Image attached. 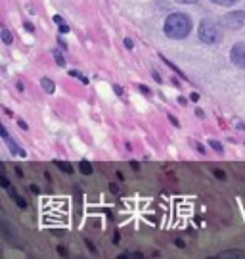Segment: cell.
I'll return each instance as SVG.
<instances>
[{
    "label": "cell",
    "instance_id": "8992f818",
    "mask_svg": "<svg viewBox=\"0 0 245 259\" xmlns=\"http://www.w3.org/2000/svg\"><path fill=\"white\" fill-rule=\"evenodd\" d=\"M40 87L44 89V93H48V94H52L56 91V84H54V81L52 79H40Z\"/></svg>",
    "mask_w": 245,
    "mask_h": 259
},
{
    "label": "cell",
    "instance_id": "7402d4cb",
    "mask_svg": "<svg viewBox=\"0 0 245 259\" xmlns=\"http://www.w3.org/2000/svg\"><path fill=\"white\" fill-rule=\"evenodd\" d=\"M130 163H132V169H134V171H136V169H140V165H138V161H130Z\"/></svg>",
    "mask_w": 245,
    "mask_h": 259
},
{
    "label": "cell",
    "instance_id": "603a6c76",
    "mask_svg": "<svg viewBox=\"0 0 245 259\" xmlns=\"http://www.w3.org/2000/svg\"><path fill=\"white\" fill-rule=\"evenodd\" d=\"M31 192H35V194H38V186H35V185L31 186Z\"/></svg>",
    "mask_w": 245,
    "mask_h": 259
},
{
    "label": "cell",
    "instance_id": "8fae6325",
    "mask_svg": "<svg viewBox=\"0 0 245 259\" xmlns=\"http://www.w3.org/2000/svg\"><path fill=\"white\" fill-rule=\"evenodd\" d=\"M241 255H243V251L234 250V251H222V253H218L217 257H241Z\"/></svg>",
    "mask_w": 245,
    "mask_h": 259
},
{
    "label": "cell",
    "instance_id": "30bf717a",
    "mask_svg": "<svg viewBox=\"0 0 245 259\" xmlns=\"http://www.w3.org/2000/svg\"><path fill=\"white\" fill-rule=\"evenodd\" d=\"M79 169H81L82 175H92V163H88V161H81Z\"/></svg>",
    "mask_w": 245,
    "mask_h": 259
},
{
    "label": "cell",
    "instance_id": "e0dca14e",
    "mask_svg": "<svg viewBox=\"0 0 245 259\" xmlns=\"http://www.w3.org/2000/svg\"><path fill=\"white\" fill-rule=\"evenodd\" d=\"M0 135H2V139L4 140L8 139V131H6V127H0Z\"/></svg>",
    "mask_w": 245,
    "mask_h": 259
},
{
    "label": "cell",
    "instance_id": "ac0fdd59",
    "mask_svg": "<svg viewBox=\"0 0 245 259\" xmlns=\"http://www.w3.org/2000/svg\"><path fill=\"white\" fill-rule=\"evenodd\" d=\"M178 4H195V2H200V0H176Z\"/></svg>",
    "mask_w": 245,
    "mask_h": 259
},
{
    "label": "cell",
    "instance_id": "44dd1931",
    "mask_svg": "<svg viewBox=\"0 0 245 259\" xmlns=\"http://www.w3.org/2000/svg\"><path fill=\"white\" fill-rule=\"evenodd\" d=\"M58 251H60V253H62V255H67V250H65V248H62V246H60V248H58Z\"/></svg>",
    "mask_w": 245,
    "mask_h": 259
},
{
    "label": "cell",
    "instance_id": "7a4b0ae2",
    "mask_svg": "<svg viewBox=\"0 0 245 259\" xmlns=\"http://www.w3.org/2000/svg\"><path fill=\"white\" fill-rule=\"evenodd\" d=\"M198 33H200V40L205 42V45H217V42H220V38H222V33H220L218 25L213 23L211 19H203L201 21Z\"/></svg>",
    "mask_w": 245,
    "mask_h": 259
},
{
    "label": "cell",
    "instance_id": "9a60e30c",
    "mask_svg": "<svg viewBox=\"0 0 245 259\" xmlns=\"http://www.w3.org/2000/svg\"><path fill=\"white\" fill-rule=\"evenodd\" d=\"M213 173H215V177H217V179H220V181H224V179H226V175H224V171H220V169H215Z\"/></svg>",
    "mask_w": 245,
    "mask_h": 259
},
{
    "label": "cell",
    "instance_id": "277c9868",
    "mask_svg": "<svg viewBox=\"0 0 245 259\" xmlns=\"http://www.w3.org/2000/svg\"><path fill=\"white\" fill-rule=\"evenodd\" d=\"M230 58H232V62H234L237 67L245 69V42L234 45V48L230 50Z\"/></svg>",
    "mask_w": 245,
    "mask_h": 259
},
{
    "label": "cell",
    "instance_id": "5bb4252c",
    "mask_svg": "<svg viewBox=\"0 0 245 259\" xmlns=\"http://www.w3.org/2000/svg\"><path fill=\"white\" fill-rule=\"evenodd\" d=\"M209 146H211V148H215V150H217L218 154H222V152H224V148H222V144H220L218 140H211V142H209Z\"/></svg>",
    "mask_w": 245,
    "mask_h": 259
},
{
    "label": "cell",
    "instance_id": "7c38bea8",
    "mask_svg": "<svg viewBox=\"0 0 245 259\" xmlns=\"http://www.w3.org/2000/svg\"><path fill=\"white\" fill-rule=\"evenodd\" d=\"M211 2H215V4H218V6H234V4H237L239 0H211Z\"/></svg>",
    "mask_w": 245,
    "mask_h": 259
},
{
    "label": "cell",
    "instance_id": "9c48e42d",
    "mask_svg": "<svg viewBox=\"0 0 245 259\" xmlns=\"http://www.w3.org/2000/svg\"><path fill=\"white\" fill-rule=\"evenodd\" d=\"M56 165H58V169L60 171H64V173H67V175H71L73 173V167L67 163V161H56Z\"/></svg>",
    "mask_w": 245,
    "mask_h": 259
},
{
    "label": "cell",
    "instance_id": "d6986e66",
    "mask_svg": "<svg viewBox=\"0 0 245 259\" xmlns=\"http://www.w3.org/2000/svg\"><path fill=\"white\" fill-rule=\"evenodd\" d=\"M125 45H127V48H132V47H134V42H132L130 38H127V40H125Z\"/></svg>",
    "mask_w": 245,
    "mask_h": 259
},
{
    "label": "cell",
    "instance_id": "5b68a950",
    "mask_svg": "<svg viewBox=\"0 0 245 259\" xmlns=\"http://www.w3.org/2000/svg\"><path fill=\"white\" fill-rule=\"evenodd\" d=\"M8 192H10V198H12V200L21 207V209H25V207H27V202H25V200H23V198H21L14 188H8Z\"/></svg>",
    "mask_w": 245,
    "mask_h": 259
},
{
    "label": "cell",
    "instance_id": "52a82bcc",
    "mask_svg": "<svg viewBox=\"0 0 245 259\" xmlns=\"http://www.w3.org/2000/svg\"><path fill=\"white\" fill-rule=\"evenodd\" d=\"M0 35H2V42H4V45H12L14 38H12V33L8 31V27L0 29Z\"/></svg>",
    "mask_w": 245,
    "mask_h": 259
},
{
    "label": "cell",
    "instance_id": "3957f363",
    "mask_svg": "<svg viewBox=\"0 0 245 259\" xmlns=\"http://www.w3.org/2000/svg\"><path fill=\"white\" fill-rule=\"evenodd\" d=\"M224 23H226L230 29H241L245 25V12L241 10H234L224 16Z\"/></svg>",
    "mask_w": 245,
    "mask_h": 259
},
{
    "label": "cell",
    "instance_id": "ba28073f",
    "mask_svg": "<svg viewBox=\"0 0 245 259\" xmlns=\"http://www.w3.org/2000/svg\"><path fill=\"white\" fill-rule=\"evenodd\" d=\"M54 21L58 23V29H60L62 33H69V25H67V23H65V21L60 18V16H54Z\"/></svg>",
    "mask_w": 245,
    "mask_h": 259
},
{
    "label": "cell",
    "instance_id": "2e32d148",
    "mask_svg": "<svg viewBox=\"0 0 245 259\" xmlns=\"http://www.w3.org/2000/svg\"><path fill=\"white\" fill-rule=\"evenodd\" d=\"M0 185L4 186V188H10V181L4 175H2V177H0Z\"/></svg>",
    "mask_w": 245,
    "mask_h": 259
},
{
    "label": "cell",
    "instance_id": "4fadbf2b",
    "mask_svg": "<svg viewBox=\"0 0 245 259\" xmlns=\"http://www.w3.org/2000/svg\"><path fill=\"white\" fill-rule=\"evenodd\" d=\"M52 54H54V58H56V64H58V65H65V58H64V54H62L60 50H54Z\"/></svg>",
    "mask_w": 245,
    "mask_h": 259
},
{
    "label": "cell",
    "instance_id": "6da1fadb",
    "mask_svg": "<svg viewBox=\"0 0 245 259\" xmlns=\"http://www.w3.org/2000/svg\"><path fill=\"white\" fill-rule=\"evenodd\" d=\"M163 31H165V35H167V37L174 38V40L188 37V35H190V31H191V19H190V16H186V14H180V12H176V14H171L169 18L165 19Z\"/></svg>",
    "mask_w": 245,
    "mask_h": 259
},
{
    "label": "cell",
    "instance_id": "ffe728a7",
    "mask_svg": "<svg viewBox=\"0 0 245 259\" xmlns=\"http://www.w3.org/2000/svg\"><path fill=\"white\" fill-rule=\"evenodd\" d=\"M109 188H111V192H113V194H117L119 192V188L115 185H109Z\"/></svg>",
    "mask_w": 245,
    "mask_h": 259
}]
</instances>
